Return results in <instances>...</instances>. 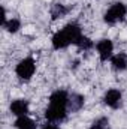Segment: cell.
Listing matches in <instances>:
<instances>
[{
	"label": "cell",
	"instance_id": "obj_1",
	"mask_svg": "<svg viewBox=\"0 0 127 129\" xmlns=\"http://www.w3.org/2000/svg\"><path fill=\"white\" fill-rule=\"evenodd\" d=\"M67 93L64 90H57L49 98V107L45 111V117L49 122H61L66 117L67 110Z\"/></svg>",
	"mask_w": 127,
	"mask_h": 129
},
{
	"label": "cell",
	"instance_id": "obj_2",
	"mask_svg": "<svg viewBox=\"0 0 127 129\" xmlns=\"http://www.w3.org/2000/svg\"><path fill=\"white\" fill-rule=\"evenodd\" d=\"M81 29L78 24H67L63 30L57 32L52 38V45L55 50L66 48L70 44H78V41L81 39Z\"/></svg>",
	"mask_w": 127,
	"mask_h": 129
},
{
	"label": "cell",
	"instance_id": "obj_3",
	"mask_svg": "<svg viewBox=\"0 0 127 129\" xmlns=\"http://www.w3.org/2000/svg\"><path fill=\"white\" fill-rule=\"evenodd\" d=\"M127 14V8L123 5V3H115V5H112L108 11H106V14H105V21L108 23V24H115L117 21H121L124 17H126Z\"/></svg>",
	"mask_w": 127,
	"mask_h": 129
},
{
	"label": "cell",
	"instance_id": "obj_4",
	"mask_svg": "<svg viewBox=\"0 0 127 129\" xmlns=\"http://www.w3.org/2000/svg\"><path fill=\"white\" fill-rule=\"evenodd\" d=\"M34 69H36L34 60L30 59V57H27V59H24V60H21L18 63V66H17V75L21 80H29L34 74Z\"/></svg>",
	"mask_w": 127,
	"mask_h": 129
},
{
	"label": "cell",
	"instance_id": "obj_5",
	"mask_svg": "<svg viewBox=\"0 0 127 129\" xmlns=\"http://www.w3.org/2000/svg\"><path fill=\"white\" fill-rule=\"evenodd\" d=\"M112 50H114V45L109 39H102L97 44V51H99V56L102 60H108L112 56Z\"/></svg>",
	"mask_w": 127,
	"mask_h": 129
},
{
	"label": "cell",
	"instance_id": "obj_6",
	"mask_svg": "<svg viewBox=\"0 0 127 129\" xmlns=\"http://www.w3.org/2000/svg\"><path fill=\"white\" fill-rule=\"evenodd\" d=\"M105 104L109 105L111 108H118L121 105V93L117 89H111L105 95Z\"/></svg>",
	"mask_w": 127,
	"mask_h": 129
},
{
	"label": "cell",
	"instance_id": "obj_7",
	"mask_svg": "<svg viewBox=\"0 0 127 129\" xmlns=\"http://www.w3.org/2000/svg\"><path fill=\"white\" fill-rule=\"evenodd\" d=\"M11 111L12 114L21 117V116H26L29 113V102L26 99H18V101H14L11 104Z\"/></svg>",
	"mask_w": 127,
	"mask_h": 129
},
{
	"label": "cell",
	"instance_id": "obj_8",
	"mask_svg": "<svg viewBox=\"0 0 127 129\" xmlns=\"http://www.w3.org/2000/svg\"><path fill=\"white\" fill-rule=\"evenodd\" d=\"M84 107V98L78 93H72L69 99H67V110L75 113V111H79L81 108Z\"/></svg>",
	"mask_w": 127,
	"mask_h": 129
},
{
	"label": "cell",
	"instance_id": "obj_9",
	"mask_svg": "<svg viewBox=\"0 0 127 129\" xmlns=\"http://www.w3.org/2000/svg\"><path fill=\"white\" fill-rule=\"evenodd\" d=\"M15 128L17 129H36V123L33 122L32 119L21 116L15 120Z\"/></svg>",
	"mask_w": 127,
	"mask_h": 129
},
{
	"label": "cell",
	"instance_id": "obj_10",
	"mask_svg": "<svg viewBox=\"0 0 127 129\" xmlns=\"http://www.w3.org/2000/svg\"><path fill=\"white\" fill-rule=\"evenodd\" d=\"M112 66H114L115 69H118V71L126 69L127 68V54L120 53V54L114 56V57H112Z\"/></svg>",
	"mask_w": 127,
	"mask_h": 129
},
{
	"label": "cell",
	"instance_id": "obj_11",
	"mask_svg": "<svg viewBox=\"0 0 127 129\" xmlns=\"http://www.w3.org/2000/svg\"><path fill=\"white\" fill-rule=\"evenodd\" d=\"M67 12H69V9H67L64 5H61V3H55V5H52V8H51V17H52V20L61 18V17H64Z\"/></svg>",
	"mask_w": 127,
	"mask_h": 129
},
{
	"label": "cell",
	"instance_id": "obj_12",
	"mask_svg": "<svg viewBox=\"0 0 127 129\" xmlns=\"http://www.w3.org/2000/svg\"><path fill=\"white\" fill-rule=\"evenodd\" d=\"M5 27H6V30L11 33H15L18 32V29L21 27V23L18 21V20H9V21H6V24H5Z\"/></svg>",
	"mask_w": 127,
	"mask_h": 129
},
{
	"label": "cell",
	"instance_id": "obj_13",
	"mask_svg": "<svg viewBox=\"0 0 127 129\" xmlns=\"http://www.w3.org/2000/svg\"><path fill=\"white\" fill-rule=\"evenodd\" d=\"M91 129H109V120L106 117H100L91 125Z\"/></svg>",
	"mask_w": 127,
	"mask_h": 129
},
{
	"label": "cell",
	"instance_id": "obj_14",
	"mask_svg": "<svg viewBox=\"0 0 127 129\" xmlns=\"http://www.w3.org/2000/svg\"><path fill=\"white\" fill-rule=\"evenodd\" d=\"M81 50H90L91 47H93V42L88 39V38H85V36H81V39L78 41V44H76Z\"/></svg>",
	"mask_w": 127,
	"mask_h": 129
},
{
	"label": "cell",
	"instance_id": "obj_15",
	"mask_svg": "<svg viewBox=\"0 0 127 129\" xmlns=\"http://www.w3.org/2000/svg\"><path fill=\"white\" fill-rule=\"evenodd\" d=\"M42 129H60V128H57V126H54V125H46V126H43Z\"/></svg>",
	"mask_w": 127,
	"mask_h": 129
}]
</instances>
